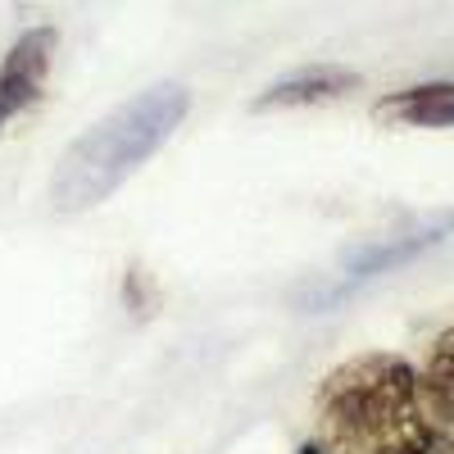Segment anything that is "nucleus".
<instances>
[{
    "label": "nucleus",
    "instance_id": "nucleus-1",
    "mask_svg": "<svg viewBox=\"0 0 454 454\" xmlns=\"http://www.w3.org/2000/svg\"><path fill=\"white\" fill-rule=\"evenodd\" d=\"M318 419L340 454H454V436L419 391L400 355H355L318 391Z\"/></svg>",
    "mask_w": 454,
    "mask_h": 454
},
{
    "label": "nucleus",
    "instance_id": "nucleus-2",
    "mask_svg": "<svg viewBox=\"0 0 454 454\" xmlns=\"http://www.w3.org/2000/svg\"><path fill=\"white\" fill-rule=\"evenodd\" d=\"M186 109H192V96L177 82H155L123 100L59 155L51 177V205L59 214H87L109 200L141 164L160 155L164 141L186 119Z\"/></svg>",
    "mask_w": 454,
    "mask_h": 454
},
{
    "label": "nucleus",
    "instance_id": "nucleus-3",
    "mask_svg": "<svg viewBox=\"0 0 454 454\" xmlns=\"http://www.w3.org/2000/svg\"><path fill=\"white\" fill-rule=\"evenodd\" d=\"M450 227H454V214H436V218H423V223L404 227V232L364 241L359 250L346 254V263H340V278H336L332 286H323L318 295H309V305H314V309H327V305H336V300L355 295L359 286H368V282H377V278L404 269V263H413L419 254H427L432 246H441V241L450 237Z\"/></svg>",
    "mask_w": 454,
    "mask_h": 454
},
{
    "label": "nucleus",
    "instance_id": "nucleus-4",
    "mask_svg": "<svg viewBox=\"0 0 454 454\" xmlns=\"http://www.w3.org/2000/svg\"><path fill=\"white\" fill-rule=\"evenodd\" d=\"M55 27H27L19 42L10 46L5 64H0V128L27 105L42 100V87H46V73H51V59H55Z\"/></svg>",
    "mask_w": 454,
    "mask_h": 454
},
{
    "label": "nucleus",
    "instance_id": "nucleus-5",
    "mask_svg": "<svg viewBox=\"0 0 454 454\" xmlns=\"http://www.w3.org/2000/svg\"><path fill=\"white\" fill-rule=\"evenodd\" d=\"M355 87H359V73H355V68H340V64H309V68H300V73H286V78H278L250 109L327 105V100L346 96V91H355Z\"/></svg>",
    "mask_w": 454,
    "mask_h": 454
},
{
    "label": "nucleus",
    "instance_id": "nucleus-6",
    "mask_svg": "<svg viewBox=\"0 0 454 454\" xmlns=\"http://www.w3.org/2000/svg\"><path fill=\"white\" fill-rule=\"evenodd\" d=\"M377 119L400 128H454V82H423L377 105Z\"/></svg>",
    "mask_w": 454,
    "mask_h": 454
},
{
    "label": "nucleus",
    "instance_id": "nucleus-7",
    "mask_svg": "<svg viewBox=\"0 0 454 454\" xmlns=\"http://www.w3.org/2000/svg\"><path fill=\"white\" fill-rule=\"evenodd\" d=\"M419 391L432 409V419H441L450 427L454 423V327L436 336V346L427 355V368L419 372Z\"/></svg>",
    "mask_w": 454,
    "mask_h": 454
},
{
    "label": "nucleus",
    "instance_id": "nucleus-8",
    "mask_svg": "<svg viewBox=\"0 0 454 454\" xmlns=\"http://www.w3.org/2000/svg\"><path fill=\"white\" fill-rule=\"evenodd\" d=\"M295 454H327V450H318V445H300Z\"/></svg>",
    "mask_w": 454,
    "mask_h": 454
}]
</instances>
